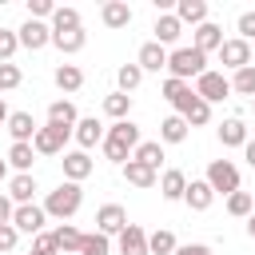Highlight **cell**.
Listing matches in <instances>:
<instances>
[{
	"mask_svg": "<svg viewBox=\"0 0 255 255\" xmlns=\"http://www.w3.org/2000/svg\"><path fill=\"white\" fill-rule=\"evenodd\" d=\"M80 203H84V187L80 183H60L56 191H48V199H44V211L52 215V219H60V223H68L76 211H80Z\"/></svg>",
	"mask_w": 255,
	"mask_h": 255,
	"instance_id": "6da1fadb",
	"label": "cell"
},
{
	"mask_svg": "<svg viewBox=\"0 0 255 255\" xmlns=\"http://www.w3.org/2000/svg\"><path fill=\"white\" fill-rule=\"evenodd\" d=\"M167 72L175 76V80H199L203 72H207V56L199 52V48H175L171 56H167Z\"/></svg>",
	"mask_w": 255,
	"mask_h": 255,
	"instance_id": "7a4b0ae2",
	"label": "cell"
},
{
	"mask_svg": "<svg viewBox=\"0 0 255 255\" xmlns=\"http://www.w3.org/2000/svg\"><path fill=\"white\" fill-rule=\"evenodd\" d=\"M203 179L211 183L215 195H235V191H239V167H235L231 159H211Z\"/></svg>",
	"mask_w": 255,
	"mask_h": 255,
	"instance_id": "3957f363",
	"label": "cell"
},
{
	"mask_svg": "<svg viewBox=\"0 0 255 255\" xmlns=\"http://www.w3.org/2000/svg\"><path fill=\"white\" fill-rule=\"evenodd\" d=\"M68 139H72V128H60V124H44V128L36 131L32 147H36V155H64Z\"/></svg>",
	"mask_w": 255,
	"mask_h": 255,
	"instance_id": "277c9868",
	"label": "cell"
},
{
	"mask_svg": "<svg viewBox=\"0 0 255 255\" xmlns=\"http://www.w3.org/2000/svg\"><path fill=\"white\" fill-rule=\"evenodd\" d=\"M195 96L203 100V104H219V100H227L231 96V80L223 76V72H203L199 80H195Z\"/></svg>",
	"mask_w": 255,
	"mask_h": 255,
	"instance_id": "5b68a950",
	"label": "cell"
},
{
	"mask_svg": "<svg viewBox=\"0 0 255 255\" xmlns=\"http://www.w3.org/2000/svg\"><path fill=\"white\" fill-rule=\"evenodd\" d=\"M159 92H163V100L175 108V116H187V112H191V104L199 100V96H195V88H191L187 80H175V76H167Z\"/></svg>",
	"mask_w": 255,
	"mask_h": 255,
	"instance_id": "8992f818",
	"label": "cell"
},
{
	"mask_svg": "<svg viewBox=\"0 0 255 255\" xmlns=\"http://www.w3.org/2000/svg\"><path fill=\"white\" fill-rule=\"evenodd\" d=\"M44 223H48L44 203H20V207L12 211V227H16L20 235H40V231H44Z\"/></svg>",
	"mask_w": 255,
	"mask_h": 255,
	"instance_id": "52a82bcc",
	"label": "cell"
},
{
	"mask_svg": "<svg viewBox=\"0 0 255 255\" xmlns=\"http://www.w3.org/2000/svg\"><path fill=\"white\" fill-rule=\"evenodd\" d=\"M16 36H20V48L40 52L44 44H52V24H44V20H24V24L16 28Z\"/></svg>",
	"mask_w": 255,
	"mask_h": 255,
	"instance_id": "ba28073f",
	"label": "cell"
},
{
	"mask_svg": "<svg viewBox=\"0 0 255 255\" xmlns=\"http://www.w3.org/2000/svg\"><path fill=\"white\" fill-rule=\"evenodd\" d=\"M219 60H223V68L239 72V68H247V64H251V44H247V40H239V36H231V40H223Z\"/></svg>",
	"mask_w": 255,
	"mask_h": 255,
	"instance_id": "9c48e42d",
	"label": "cell"
},
{
	"mask_svg": "<svg viewBox=\"0 0 255 255\" xmlns=\"http://www.w3.org/2000/svg\"><path fill=\"white\" fill-rule=\"evenodd\" d=\"M104 135H108V128H104L96 116H84V120L76 124V131H72V139L80 143V151H92L96 143H104Z\"/></svg>",
	"mask_w": 255,
	"mask_h": 255,
	"instance_id": "30bf717a",
	"label": "cell"
},
{
	"mask_svg": "<svg viewBox=\"0 0 255 255\" xmlns=\"http://www.w3.org/2000/svg\"><path fill=\"white\" fill-rule=\"evenodd\" d=\"M60 163H64V179H68V183H84V179L92 175V167H96V163H92V155H88V151H80V147H76V151H64V159H60Z\"/></svg>",
	"mask_w": 255,
	"mask_h": 255,
	"instance_id": "8fae6325",
	"label": "cell"
},
{
	"mask_svg": "<svg viewBox=\"0 0 255 255\" xmlns=\"http://www.w3.org/2000/svg\"><path fill=\"white\" fill-rule=\"evenodd\" d=\"M124 227H128V211H124L120 203H104V207L96 211V231H104L108 239H112V235H120Z\"/></svg>",
	"mask_w": 255,
	"mask_h": 255,
	"instance_id": "7c38bea8",
	"label": "cell"
},
{
	"mask_svg": "<svg viewBox=\"0 0 255 255\" xmlns=\"http://www.w3.org/2000/svg\"><path fill=\"white\" fill-rule=\"evenodd\" d=\"M36 191H40V183H36L32 171H16V175L8 179V199H12L16 207H20V203H32Z\"/></svg>",
	"mask_w": 255,
	"mask_h": 255,
	"instance_id": "4fadbf2b",
	"label": "cell"
},
{
	"mask_svg": "<svg viewBox=\"0 0 255 255\" xmlns=\"http://www.w3.org/2000/svg\"><path fill=\"white\" fill-rule=\"evenodd\" d=\"M116 243H120V255H151V251H147V231H143L139 223H128V227L116 235Z\"/></svg>",
	"mask_w": 255,
	"mask_h": 255,
	"instance_id": "5bb4252c",
	"label": "cell"
},
{
	"mask_svg": "<svg viewBox=\"0 0 255 255\" xmlns=\"http://www.w3.org/2000/svg\"><path fill=\"white\" fill-rule=\"evenodd\" d=\"M191 48H199L203 56L219 52V48H223V28H219V24H211V20H207V24H199V28H195V36H191Z\"/></svg>",
	"mask_w": 255,
	"mask_h": 255,
	"instance_id": "9a60e30c",
	"label": "cell"
},
{
	"mask_svg": "<svg viewBox=\"0 0 255 255\" xmlns=\"http://www.w3.org/2000/svg\"><path fill=\"white\" fill-rule=\"evenodd\" d=\"M36 120H32V112H12L8 116V135H12V143H32L36 139Z\"/></svg>",
	"mask_w": 255,
	"mask_h": 255,
	"instance_id": "2e32d148",
	"label": "cell"
},
{
	"mask_svg": "<svg viewBox=\"0 0 255 255\" xmlns=\"http://www.w3.org/2000/svg\"><path fill=\"white\" fill-rule=\"evenodd\" d=\"M100 20H104V28H112V32L128 28V24H131V8H128V0H108V4L100 8Z\"/></svg>",
	"mask_w": 255,
	"mask_h": 255,
	"instance_id": "e0dca14e",
	"label": "cell"
},
{
	"mask_svg": "<svg viewBox=\"0 0 255 255\" xmlns=\"http://www.w3.org/2000/svg\"><path fill=\"white\" fill-rule=\"evenodd\" d=\"M151 32H155V44H163V48H167V44H175V40L183 36V24H179V16H175V12H159Z\"/></svg>",
	"mask_w": 255,
	"mask_h": 255,
	"instance_id": "ac0fdd59",
	"label": "cell"
},
{
	"mask_svg": "<svg viewBox=\"0 0 255 255\" xmlns=\"http://www.w3.org/2000/svg\"><path fill=\"white\" fill-rule=\"evenodd\" d=\"M167 56H171V52H167L163 44H155V40H147V44L139 48V56H135V64H139L143 72H163V68H167Z\"/></svg>",
	"mask_w": 255,
	"mask_h": 255,
	"instance_id": "d6986e66",
	"label": "cell"
},
{
	"mask_svg": "<svg viewBox=\"0 0 255 255\" xmlns=\"http://www.w3.org/2000/svg\"><path fill=\"white\" fill-rule=\"evenodd\" d=\"M104 139H112V143H120V147H128V151H135V147L143 143V139H139V128H135L131 120H116Z\"/></svg>",
	"mask_w": 255,
	"mask_h": 255,
	"instance_id": "ffe728a7",
	"label": "cell"
},
{
	"mask_svg": "<svg viewBox=\"0 0 255 255\" xmlns=\"http://www.w3.org/2000/svg\"><path fill=\"white\" fill-rule=\"evenodd\" d=\"M183 203H187L191 211H207V207L215 203L211 183H207V179H191V183H187V191H183Z\"/></svg>",
	"mask_w": 255,
	"mask_h": 255,
	"instance_id": "44dd1931",
	"label": "cell"
},
{
	"mask_svg": "<svg viewBox=\"0 0 255 255\" xmlns=\"http://www.w3.org/2000/svg\"><path fill=\"white\" fill-rule=\"evenodd\" d=\"M124 179H128L131 187H155V183H159V171L147 167V163H139V159H128V163H124Z\"/></svg>",
	"mask_w": 255,
	"mask_h": 255,
	"instance_id": "7402d4cb",
	"label": "cell"
},
{
	"mask_svg": "<svg viewBox=\"0 0 255 255\" xmlns=\"http://www.w3.org/2000/svg\"><path fill=\"white\" fill-rule=\"evenodd\" d=\"M183 191H187V175H183L179 167H167V171L159 175V195H163L167 203H175V199H183Z\"/></svg>",
	"mask_w": 255,
	"mask_h": 255,
	"instance_id": "603a6c76",
	"label": "cell"
},
{
	"mask_svg": "<svg viewBox=\"0 0 255 255\" xmlns=\"http://www.w3.org/2000/svg\"><path fill=\"white\" fill-rule=\"evenodd\" d=\"M48 124H60V128H72V131H76V124H80L76 104H72V100H52V104H48Z\"/></svg>",
	"mask_w": 255,
	"mask_h": 255,
	"instance_id": "cb8c5ba5",
	"label": "cell"
},
{
	"mask_svg": "<svg viewBox=\"0 0 255 255\" xmlns=\"http://www.w3.org/2000/svg\"><path fill=\"white\" fill-rule=\"evenodd\" d=\"M175 16H179V24L199 28V24H207V0H179L175 4Z\"/></svg>",
	"mask_w": 255,
	"mask_h": 255,
	"instance_id": "d4e9b609",
	"label": "cell"
},
{
	"mask_svg": "<svg viewBox=\"0 0 255 255\" xmlns=\"http://www.w3.org/2000/svg\"><path fill=\"white\" fill-rule=\"evenodd\" d=\"M52 80H56V88H60V92H68V96L84 88V72H80L76 64H60V68L52 72Z\"/></svg>",
	"mask_w": 255,
	"mask_h": 255,
	"instance_id": "484cf974",
	"label": "cell"
},
{
	"mask_svg": "<svg viewBox=\"0 0 255 255\" xmlns=\"http://www.w3.org/2000/svg\"><path fill=\"white\" fill-rule=\"evenodd\" d=\"M247 139H251V135H247L243 120H235V116H231V120H223V124H219V143H223V147H243Z\"/></svg>",
	"mask_w": 255,
	"mask_h": 255,
	"instance_id": "4316f807",
	"label": "cell"
},
{
	"mask_svg": "<svg viewBox=\"0 0 255 255\" xmlns=\"http://www.w3.org/2000/svg\"><path fill=\"white\" fill-rule=\"evenodd\" d=\"M52 44H56L64 56H76V52L88 44V32H84V28H72V32H52Z\"/></svg>",
	"mask_w": 255,
	"mask_h": 255,
	"instance_id": "83f0119b",
	"label": "cell"
},
{
	"mask_svg": "<svg viewBox=\"0 0 255 255\" xmlns=\"http://www.w3.org/2000/svg\"><path fill=\"white\" fill-rule=\"evenodd\" d=\"M187 131H191V128H187L183 116H167V120L159 124V143H183Z\"/></svg>",
	"mask_w": 255,
	"mask_h": 255,
	"instance_id": "f1b7e54d",
	"label": "cell"
},
{
	"mask_svg": "<svg viewBox=\"0 0 255 255\" xmlns=\"http://www.w3.org/2000/svg\"><path fill=\"white\" fill-rule=\"evenodd\" d=\"M104 112H108L112 120H128V116H131V96L120 92V88L108 92V96H104Z\"/></svg>",
	"mask_w": 255,
	"mask_h": 255,
	"instance_id": "f546056e",
	"label": "cell"
},
{
	"mask_svg": "<svg viewBox=\"0 0 255 255\" xmlns=\"http://www.w3.org/2000/svg\"><path fill=\"white\" fill-rule=\"evenodd\" d=\"M52 235H56V247H60L64 255L80 251V243H84V231H80V227H72V223H60V227H56Z\"/></svg>",
	"mask_w": 255,
	"mask_h": 255,
	"instance_id": "4dcf8cb0",
	"label": "cell"
},
{
	"mask_svg": "<svg viewBox=\"0 0 255 255\" xmlns=\"http://www.w3.org/2000/svg\"><path fill=\"white\" fill-rule=\"evenodd\" d=\"M131 159H139V163H147V167L159 171V163H163V143H159V139H143V143L131 151Z\"/></svg>",
	"mask_w": 255,
	"mask_h": 255,
	"instance_id": "1f68e13d",
	"label": "cell"
},
{
	"mask_svg": "<svg viewBox=\"0 0 255 255\" xmlns=\"http://www.w3.org/2000/svg\"><path fill=\"white\" fill-rule=\"evenodd\" d=\"M52 32H72V28H84L80 24V12L76 8H64V4H56V12H52Z\"/></svg>",
	"mask_w": 255,
	"mask_h": 255,
	"instance_id": "d6a6232c",
	"label": "cell"
},
{
	"mask_svg": "<svg viewBox=\"0 0 255 255\" xmlns=\"http://www.w3.org/2000/svg\"><path fill=\"white\" fill-rule=\"evenodd\" d=\"M4 159H8V163H12L16 171H32V159H36V147H32V143H12Z\"/></svg>",
	"mask_w": 255,
	"mask_h": 255,
	"instance_id": "836d02e7",
	"label": "cell"
},
{
	"mask_svg": "<svg viewBox=\"0 0 255 255\" xmlns=\"http://www.w3.org/2000/svg\"><path fill=\"white\" fill-rule=\"evenodd\" d=\"M175 247H179V243H175V235H171L167 227H159V231L147 235V251H151V255H175Z\"/></svg>",
	"mask_w": 255,
	"mask_h": 255,
	"instance_id": "e575fe53",
	"label": "cell"
},
{
	"mask_svg": "<svg viewBox=\"0 0 255 255\" xmlns=\"http://www.w3.org/2000/svg\"><path fill=\"white\" fill-rule=\"evenodd\" d=\"M116 84H120V92H128V96H131V92L143 84V68H139V64H124V68L116 72Z\"/></svg>",
	"mask_w": 255,
	"mask_h": 255,
	"instance_id": "d590c367",
	"label": "cell"
},
{
	"mask_svg": "<svg viewBox=\"0 0 255 255\" xmlns=\"http://www.w3.org/2000/svg\"><path fill=\"white\" fill-rule=\"evenodd\" d=\"M251 211H255V195H251V191H235V195H227V215L247 219Z\"/></svg>",
	"mask_w": 255,
	"mask_h": 255,
	"instance_id": "8d00e7d4",
	"label": "cell"
},
{
	"mask_svg": "<svg viewBox=\"0 0 255 255\" xmlns=\"http://www.w3.org/2000/svg\"><path fill=\"white\" fill-rule=\"evenodd\" d=\"M80 255H112V239L104 231H88L80 243Z\"/></svg>",
	"mask_w": 255,
	"mask_h": 255,
	"instance_id": "74e56055",
	"label": "cell"
},
{
	"mask_svg": "<svg viewBox=\"0 0 255 255\" xmlns=\"http://www.w3.org/2000/svg\"><path fill=\"white\" fill-rule=\"evenodd\" d=\"M231 92H239V96H251V100H255V64H247V68L231 72Z\"/></svg>",
	"mask_w": 255,
	"mask_h": 255,
	"instance_id": "f35d334b",
	"label": "cell"
},
{
	"mask_svg": "<svg viewBox=\"0 0 255 255\" xmlns=\"http://www.w3.org/2000/svg\"><path fill=\"white\" fill-rule=\"evenodd\" d=\"M16 48H20V36H16L12 28H0V64H12Z\"/></svg>",
	"mask_w": 255,
	"mask_h": 255,
	"instance_id": "ab89813d",
	"label": "cell"
},
{
	"mask_svg": "<svg viewBox=\"0 0 255 255\" xmlns=\"http://www.w3.org/2000/svg\"><path fill=\"white\" fill-rule=\"evenodd\" d=\"M183 120H187V128H203V124H211V104L195 100V104H191V112H187Z\"/></svg>",
	"mask_w": 255,
	"mask_h": 255,
	"instance_id": "60d3db41",
	"label": "cell"
},
{
	"mask_svg": "<svg viewBox=\"0 0 255 255\" xmlns=\"http://www.w3.org/2000/svg\"><path fill=\"white\" fill-rule=\"evenodd\" d=\"M24 84V72L16 68V64H0V92H12V88H20Z\"/></svg>",
	"mask_w": 255,
	"mask_h": 255,
	"instance_id": "b9f144b4",
	"label": "cell"
},
{
	"mask_svg": "<svg viewBox=\"0 0 255 255\" xmlns=\"http://www.w3.org/2000/svg\"><path fill=\"white\" fill-rule=\"evenodd\" d=\"M56 4L52 0H28V20H52Z\"/></svg>",
	"mask_w": 255,
	"mask_h": 255,
	"instance_id": "7bdbcfd3",
	"label": "cell"
},
{
	"mask_svg": "<svg viewBox=\"0 0 255 255\" xmlns=\"http://www.w3.org/2000/svg\"><path fill=\"white\" fill-rule=\"evenodd\" d=\"M32 251H44V255H60V247H56V235H52V231H40V235H32Z\"/></svg>",
	"mask_w": 255,
	"mask_h": 255,
	"instance_id": "ee69618b",
	"label": "cell"
},
{
	"mask_svg": "<svg viewBox=\"0 0 255 255\" xmlns=\"http://www.w3.org/2000/svg\"><path fill=\"white\" fill-rule=\"evenodd\" d=\"M235 28H239V40H247V44H255V12H239V20H235Z\"/></svg>",
	"mask_w": 255,
	"mask_h": 255,
	"instance_id": "f6af8a7d",
	"label": "cell"
},
{
	"mask_svg": "<svg viewBox=\"0 0 255 255\" xmlns=\"http://www.w3.org/2000/svg\"><path fill=\"white\" fill-rule=\"evenodd\" d=\"M16 243H20V231H16L12 223H0V255L16 251Z\"/></svg>",
	"mask_w": 255,
	"mask_h": 255,
	"instance_id": "bcb514c9",
	"label": "cell"
},
{
	"mask_svg": "<svg viewBox=\"0 0 255 255\" xmlns=\"http://www.w3.org/2000/svg\"><path fill=\"white\" fill-rule=\"evenodd\" d=\"M175 255H211V247L207 243H179Z\"/></svg>",
	"mask_w": 255,
	"mask_h": 255,
	"instance_id": "7dc6e473",
	"label": "cell"
},
{
	"mask_svg": "<svg viewBox=\"0 0 255 255\" xmlns=\"http://www.w3.org/2000/svg\"><path fill=\"white\" fill-rule=\"evenodd\" d=\"M12 211H16V203L8 195H0V223H12Z\"/></svg>",
	"mask_w": 255,
	"mask_h": 255,
	"instance_id": "c3c4849f",
	"label": "cell"
},
{
	"mask_svg": "<svg viewBox=\"0 0 255 255\" xmlns=\"http://www.w3.org/2000/svg\"><path fill=\"white\" fill-rule=\"evenodd\" d=\"M243 159L255 167V139H247V143H243Z\"/></svg>",
	"mask_w": 255,
	"mask_h": 255,
	"instance_id": "681fc988",
	"label": "cell"
},
{
	"mask_svg": "<svg viewBox=\"0 0 255 255\" xmlns=\"http://www.w3.org/2000/svg\"><path fill=\"white\" fill-rule=\"evenodd\" d=\"M8 116H12V112H8V104H4V96H0V124H8Z\"/></svg>",
	"mask_w": 255,
	"mask_h": 255,
	"instance_id": "f907efd6",
	"label": "cell"
},
{
	"mask_svg": "<svg viewBox=\"0 0 255 255\" xmlns=\"http://www.w3.org/2000/svg\"><path fill=\"white\" fill-rule=\"evenodd\" d=\"M247 235H251V239H255V211H251V215H247Z\"/></svg>",
	"mask_w": 255,
	"mask_h": 255,
	"instance_id": "816d5d0a",
	"label": "cell"
},
{
	"mask_svg": "<svg viewBox=\"0 0 255 255\" xmlns=\"http://www.w3.org/2000/svg\"><path fill=\"white\" fill-rule=\"evenodd\" d=\"M4 175H8V159H0V179H4Z\"/></svg>",
	"mask_w": 255,
	"mask_h": 255,
	"instance_id": "f5cc1de1",
	"label": "cell"
},
{
	"mask_svg": "<svg viewBox=\"0 0 255 255\" xmlns=\"http://www.w3.org/2000/svg\"><path fill=\"white\" fill-rule=\"evenodd\" d=\"M251 60H255V44H251Z\"/></svg>",
	"mask_w": 255,
	"mask_h": 255,
	"instance_id": "db71d44e",
	"label": "cell"
},
{
	"mask_svg": "<svg viewBox=\"0 0 255 255\" xmlns=\"http://www.w3.org/2000/svg\"><path fill=\"white\" fill-rule=\"evenodd\" d=\"M32 255H44V251H32Z\"/></svg>",
	"mask_w": 255,
	"mask_h": 255,
	"instance_id": "11a10c76",
	"label": "cell"
},
{
	"mask_svg": "<svg viewBox=\"0 0 255 255\" xmlns=\"http://www.w3.org/2000/svg\"><path fill=\"white\" fill-rule=\"evenodd\" d=\"M251 108H255V100H251Z\"/></svg>",
	"mask_w": 255,
	"mask_h": 255,
	"instance_id": "9f6ffc18",
	"label": "cell"
}]
</instances>
